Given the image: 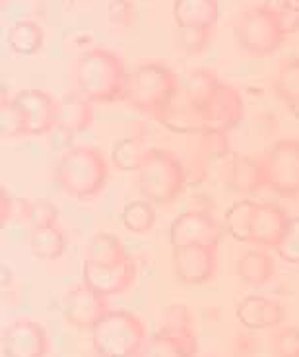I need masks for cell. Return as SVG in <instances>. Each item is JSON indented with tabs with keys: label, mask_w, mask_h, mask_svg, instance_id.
<instances>
[{
	"label": "cell",
	"mask_w": 299,
	"mask_h": 357,
	"mask_svg": "<svg viewBox=\"0 0 299 357\" xmlns=\"http://www.w3.org/2000/svg\"><path fill=\"white\" fill-rule=\"evenodd\" d=\"M245 116L239 89L222 82L208 68L187 74L169 103L155 119L163 128L179 136L233 130Z\"/></svg>",
	"instance_id": "obj_1"
},
{
	"label": "cell",
	"mask_w": 299,
	"mask_h": 357,
	"mask_svg": "<svg viewBox=\"0 0 299 357\" xmlns=\"http://www.w3.org/2000/svg\"><path fill=\"white\" fill-rule=\"evenodd\" d=\"M127 80L128 72L121 54L103 47L84 51L74 70L76 91L93 105L123 101Z\"/></svg>",
	"instance_id": "obj_2"
},
{
	"label": "cell",
	"mask_w": 299,
	"mask_h": 357,
	"mask_svg": "<svg viewBox=\"0 0 299 357\" xmlns=\"http://www.w3.org/2000/svg\"><path fill=\"white\" fill-rule=\"evenodd\" d=\"M109 163L95 146H74L56 165V183L68 197L91 200L105 188Z\"/></svg>",
	"instance_id": "obj_3"
},
{
	"label": "cell",
	"mask_w": 299,
	"mask_h": 357,
	"mask_svg": "<svg viewBox=\"0 0 299 357\" xmlns=\"http://www.w3.org/2000/svg\"><path fill=\"white\" fill-rule=\"evenodd\" d=\"M179 86V76L167 64L142 63L132 72H128L123 101L130 109L155 121Z\"/></svg>",
	"instance_id": "obj_4"
},
{
	"label": "cell",
	"mask_w": 299,
	"mask_h": 357,
	"mask_svg": "<svg viewBox=\"0 0 299 357\" xmlns=\"http://www.w3.org/2000/svg\"><path fill=\"white\" fill-rule=\"evenodd\" d=\"M136 173H138L136 178L138 192L144 200L152 202L158 208L171 206L175 200H179L187 187L183 160L165 148L154 146Z\"/></svg>",
	"instance_id": "obj_5"
},
{
	"label": "cell",
	"mask_w": 299,
	"mask_h": 357,
	"mask_svg": "<svg viewBox=\"0 0 299 357\" xmlns=\"http://www.w3.org/2000/svg\"><path fill=\"white\" fill-rule=\"evenodd\" d=\"M286 29L280 16L266 2L247 8L233 26V39L237 47L249 56H270L286 41Z\"/></svg>",
	"instance_id": "obj_6"
},
{
	"label": "cell",
	"mask_w": 299,
	"mask_h": 357,
	"mask_svg": "<svg viewBox=\"0 0 299 357\" xmlns=\"http://www.w3.org/2000/svg\"><path fill=\"white\" fill-rule=\"evenodd\" d=\"M91 346L107 357H138L148 334L135 312L109 311L90 331Z\"/></svg>",
	"instance_id": "obj_7"
},
{
	"label": "cell",
	"mask_w": 299,
	"mask_h": 357,
	"mask_svg": "<svg viewBox=\"0 0 299 357\" xmlns=\"http://www.w3.org/2000/svg\"><path fill=\"white\" fill-rule=\"evenodd\" d=\"M266 188L282 198L299 197V140L274 142L263 158Z\"/></svg>",
	"instance_id": "obj_8"
},
{
	"label": "cell",
	"mask_w": 299,
	"mask_h": 357,
	"mask_svg": "<svg viewBox=\"0 0 299 357\" xmlns=\"http://www.w3.org/2000/svg\"><path fill=\"white\" fill-rule=\"evenodd\" d=\"M171 270L181 286H204L217 272V245L171 247Z\"/></svg>",
	"instance_id": "obj_9"
},
{
	"label": "cell",
	"mask_w": 299,
	"mask_h": 357,
	"mask_svg": "<svg viewBox=\"0 0 299 357\" xmlns=\"http://www.w3.org/2000/svg\"><path fill=\"white\" fill-rule=\"evenodd\" d=\"M187 138L189 144L183 160L187 185H200L210 177L212 167L229 153V140L224 132H202Z\"/></svg>",
	"instance_id": "obj_10"
},
{
	"label": "cell",
	"mask_w": 299,
	"mask_h": 357,
	"mask_svg": "<svg viewBox=\"0 0 299 357\" xmlns=\"http://www.w3.org/2000/svg\"><path fill=\"white\" fill-rule=\"evenodd\" d=\"M12 105L18 111L27 136H45L59 123V99L43 89H22L14 98Z\"/></svg>",
	"instance_id": "obj_11"
},
{
	"label": "cell",
	"mask_w": 299,
	"mask_h": 357,
	"mask_svg": "<svg viewBox=\"0 0 299 357\" xmlns=\"http://www.w3.org/2000/svg\"><path fill=\"white\" fill-rule=\"evenodd\" d=\"M51 336L41 322L16 319L2 331V357H49Z\"/></svg>",
	"instance_id": "obj_12"
},
{
	"label": "cell",
	"mask_w": 299,
	"mask_h": 357,
	"mask_svg": "<svg viewBox=\"0 0 299 357\" xmlns=\"http://www.w3.org/2000/svg\"><path fill=\"white\" fill-rule=\"evenodd\" d=\"M224 223L210 214V210L190 208L179 214L169 225L171 247L179 245H220L224 237Z\"/></svg>",
	"instance_id": "obj_13"
},
{
	"label": "cell",
	"mask_w": 299,
	"mask_h": 357,
	"mask_svg": "<svg viewBox=\"0 0 299 357\" xmlns=\"http://www.w3.org/2000/svg\"><path fill=\"white\" fill-rule=\"evenodd\" d=\"M220 178L227 190L233 195L251 197L266 187L263 160H254L249 155L229 152L224 160L217 163Z\"/></svg>",
	"instance_id": "obj_14"
},
{
	"label": "cell",
	"mask_w": 299,
	"mask_h": 357,
	"mask_svg": "<svg viewBox=\"0 0 299 357\" xmlns=\"http://www.w3.org/2000/svg\"><path fill=\"white\" fill-rule=\"evenodd\" d=\"M109 311L107 297L93 291L84 282L70 287L63 299L64 321L78 331H91Z\"/></svg>",
	"instance_id": "obj_15"
},
{
	"label": "cell",
	"mask_w": 299,
	"mask_h": 357,
	"mask_svg": "<svg viewBox=\"0 0 299 357\" xmlns=\"http://www.w3.org/2000/svg\"><path fill=\"white\" fill-rule=\"evenodd\" d=\"M136 276L138 268L132 257L117 266H95L88 260L82 264V282L103 297L127 294L135 286Z\"/></svg>",
	"instance_id": "obj_16"
},
{
	"label": "cell",
	"mask_w": 299,
	"mask_h": 357,
	"mask_svg": "<svg viewBox=\"0 0 299 357\" xmlns=\"http://www.w3.org/2000/svg\"><path fill=\"white\" fill-rule=\"evenodd\" d=\"M236 319L247 331H270L286 319V307L266 295H247L236 307Z\"/></svg>",
	"instance_id": "obj_17"
},
{
	"label": "cell",
	"mask_w": 299,
	"mask_h": 357,
	"mask_svg": "<svg viewBox=\"0 0 299 357\" xmlns=\"http://www.w3.org/2000/svg\"><path fill=\"white\" fill-rule=\"evenodd\" d=\"M290 220L291 218L282 206L274 202H259L251 227V243L264 249H276Z\"/></svg>",
	"instance_id": "obj_18"
},
{
	"label": "cell",
	"mask_w": 299,
	"mask_h": 357,
	"mask_svg": "<svg viewBox=\"0 0 299 357\" xmlns=\"http://www.w3.org/2000/svg\"><path fill=\"white\" fill-rule=\"evenodd\" d=\"M173 22L181 31L214 29L220 18L217 0H173Z\"/></svg>",
	"instance_id": "obj_19"
},
{
	"label": "cell",
	"mask_w": 299,
	"mask_h": 357,
	"mask_svg": "<svg viewBox=\"0 0 299 357\" xmlns=\"http://www.w3.org/2000/svg\"><path fill=\"white\" fill-rule=\"evenodd\" d=\"M236 276L247 287H263L276 276V260L266 250H245L236 260Z\"/></svg>",
	"instance_id": "obj_20"
},
{
	"label": "cell",
	"mask_w": 299,
	"mask_h": 357,
	"mask_svg": "<svg viewBox=\"0 0 299 357\" xmlns=\"http://www.w3.org/2000/svg\"><path fill=\"white\" fill-rule=\"evenodd\" d=\"M93 123V103L80 96L78 91L66 93L59 99V123L56 128L61 132L74 136L88 130Z\"/></svg>",
	"instance_id": "obj_21"
},
{
	"label": "cell",
	"mask_w": 299,
	"mask_h": 357,
	"mask_svg": "<svg viewBox=\"0 0 299 357\" xmlns=\"http://www.w3.org/2000/svg\"><path fill=\"white\" fill-rule=\"evenodd\" d=\"M152 148L154 146H150L148 134L144 132H136L132 136L118 138L111 148V163L118 171L132 173V171L140 169L142 161L146 160V155L150 153Z\"/></svg>",
	"instance_id": "obj_22"
},
{
	"label": "cell",
	"mask_w": 299,
	"mask_h": 357,
	"mask_svg": "<svg viewBox=\"0 0 299 357\" xmlns=\"http://www.w3.org/2000/svg\"><path fill=\"white\" fill-rule=\"evenodd\" d=\"M6 43L14 54L20 56H33L45 43V31L33 20H18L12 24L6 33Z\"/></svg>",
	"instance_id": "obj_23"
},
{
	"label": "cell",
	"mask_w": 299,
	"mask_h": 357,
	"mask_svg": "<svg viewBox=\"0 0 299 357\" xmlns=\"http://www.w3.org/2000/svg\"><path fill=\"white\" fill-rule=\"evenodd\" d=\"M128 259L130 255L125 249L123 241L117 235L107 231L95 233L86 249V260L95 266H117Z\"/></svg>",
	"instance_id": "obj_24"
},
{
	"label": "cell",
	"mask_w": 299,
	"mask_h": 357,
	"mask_svg": "<svg viewBox=\"0 0 299 357\" xmlns=\"http://www.w3.org/2000/svg\"><path fill=\"white\" fill-rule=\"evenodd\" d=\"M29 250L33 255V259L45 260H59L66 250V235L56 225H49V227H33L29 231Z\"/></svg>",
	"instance_id": "obj_25"
},
{
	"label": "cell",
	"mask_w": 299,
	"mask_h": 357,
	"mask_svg": "<svg viewBox=\"0 0 299 357\" xmlns=\"http://www.w3.org/2000/svg\"><path fill=\"white\" fill-rule=\"evenodd\" d=\"M199 344L158 331L146 340L138 357H197Z\"/></svg>",
	"instance_id": "obj_26"
},
{
	"label": "cell",
	"mask_w": 299,
	"mask_h": 357,
	"mask_svg": "<svg viewBox=\"0 0 299 357\" xmlns=\"http://www.w3.org/2000/svg\"><path fill=\"white\" fill-rule=\"evenodd\" d=\"M259 202L249 198L237 200L229 206L224 215V229L237 243H251V227H253L254 210Z\"/></svg>",
	"instance_id": "obj_27"
},
{
	"label": "cell",
	"mask_w": 299,
	"mask_h": 357,
	"mask_svg": "<svg viewBox=\"0 0 299 357\" xmlns=\"http://www.w3.org/2000/svg\"><path fill=\"white\" fill-rule=\"evenodd\" d=\"M160 331L173 334L177 338L187 340L199 344L197 332H194V321H192V312L187 305L171 303L167 305L162 311V321H160Z\"/></svg>",
	"instance_id": "obj_28"
},
{
	"label": "cell",
	"mask_w": 299,
	"mask_h": 357,
	"mask_svg": "<svg viewBox=\"0 0 299 357\" xmlns=\"http://www.w3.org/2000/svg\"><path fill=\"white\" fill-rule=\"evenodd\" d=\"M272 88H274L276 98L280 99L286 107L299 105V56L280 64L276 78L272 82Z\"/></svg>",
	"instance_id": "obj_29"
},
{
	"label": "cell",
	"mask_w": 299,
	"mask_h": 357,
	"mask_svg": "<svg viewBox=\"0 0 299 357\" xmlns=\"http://www.w3.org/2000/svg\"><path fill=\"white\" fill-rule=\"evenodd\" d=\"M121 225L127 231L135 233V235H142L148 233L155 225V208L152 202L148 200H132L125 204V208L121 210Z\"/></svg>",
	"instance_id": "obj_30"
},
{
	"label": "cell",
	"mask_w": 299,
	"mask_h": 357,
	"mask_svg": "<svg viewBox=\"0 0 299 357\" xmlns=\"http://www.w3.org/2000/svg\"><path fill=\"white\" fill-rule=\"evenodd\" d=\"M107 24L115 31H127L136 24V6L132 0H109Z\"/></svg>",
	"instance_id": "obj_31"
},
{
	"label": "cell",
	"mask_w": 299,
	"mask_h": 357,
	"mask_svg": "<svg viewBox=\"0 0 299 357\" xmlns=\"http://www.w3.org/2000/svg\"><path fill=\"white\" fill-rule=\"evenodd\" d=\"M270 354L274 357H299V326H282L274 332Z\"/></svg>",
	"instance_id": "obj_32"
},
{
	"label": "cell",
	"mask_w": 299,
	"mask_h": 357,
	"mask_svg": "<svg viewBox=\"0 0 299 357\" xmlns=\"http://www.w3.org/2000/svg\"><path fill=\"white\" fill-rule=\"evenodd\" d=\"M274 252L284 262L299 266V218H291Z\"/></svg>",
	"instance_id": "obj_33"
},
{
	"label": "cell",
	"mask_w": 299,
	"mask_h": 357,
	"mask_svg": "<svg viewBox=\"0 0 299 357\" xmlns=\"http://www.w3.org/2000/svg\"><path fill=\"white\" fill-rule=\"evenodd\" d=\"M27 222L29 227H49V225H56L59 223V208L54 202L47 200V198H37L33 202H29L27 208Z\"/></svg>",
	"instance_id": "obj_34"
},
{
	"label": "cell",
	"mask_w": 299,
	"mask_h": 357,
	"mask_svg": "<svg viewBox=\"0 0 299 357\" xmlns=\"http://www.w3.org/2000/svg\"><path fill=\"white\" fill-rule=\"evenodd\" d=\"M0 132L2 138H16V136H27L26 126L20 119L18 111L12 105V99H6L2 93V103H0Z\"/></svg>",
	"instance_id": "obj_35"
},
{
	"label": "cell",
	"mask_w": 299,
	"mask_h": 357,
	"mask_svg": "<svg viewBox=\"0 0 299 357\" xmlns=\"http://www.w3.org/2000/svg\"><path fill=\"white\" fill-rule=\"evenodd\" d=\"M268 6L276 10V14L280 16L282 26L286 29V33H298L299 31V0H264Z\"/></svg>",
	"instance_id": "obj_36"
},
{
	"label": "cell",
	"mask_w": 299,
	"mask_h": 357,
	"mask_svg": "<svg viewBox=\"0 0 299 357\" xmlns=\"http://www.w3.org/2000/svg\"><path fill=\"white\" fill-rule=\"evenodd\" d=\"M214 37V29H187L183 31V49L187 54H200L208 49Z\"/></svg>",
	"instance_id": "obj_37"
},
{
	"label": "cell",
	"mask_w": 299,
	"mask_h": 357,
	"mask_svg": "<svg viewBox=\"0 0 299 357\" xmlns=\"http://www.w3.org/2000/svg\"><path fill=\"white\" fill-rule=\"evenodd\" d=\"M259 351H261V342L254 334H251V331L236 334L229 344L231 357H256Z\"/></svg>",
	"instance_id": "obj_38"
},
{
	"label": "cell",
	"mask_w": 299,
	"mask_h": 357,
	"mask_svg": "<svg viewBox=\"0 0 299 357\" xmlns=\"http://www.w3.org/2000/svg\"><path fill=\"white\" fill-rule=\"evenodd\" d=\"M14 214V202H12V197L6 188H2V195H0V223L6 225L10 222V218Z\"/></svg>",
	"instance_id": "obj_39"
},
{
	"label": "cell",
	"mask_w": 299,
	"mask_h": 357,
	"mask_svg": "<svg viewBox=\"0 0 299 357\" xmlns=\"http://www.w3.org/2000/svg\"><path fill=\"white\" fill-rule=\"evenodd\" d=\"M82 357H107V356H103L101 351H98V349L91 346V348L88 349V351H84V354H82Z\"/></svg>",
	"instance_id": "obj_40"
},
{
	"label": "cell",
	"mask_w": 299,
	"mask_h": 357,
	"mask_svg": "<svg viewBox=\"0 0 299 357\" xmlns=\"http://www.w3.org/2000/svg\"><path fill=\"white\" fill-rule=\"evenodd\" d=\"M288 111H290L291 115L296 116V119H298V121H299V105H293V107H288Z\"/></svg>",
	"instance_id": "obj_41"
}]
</instances>
